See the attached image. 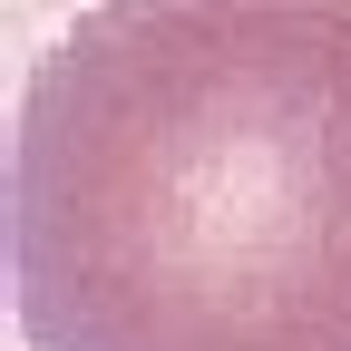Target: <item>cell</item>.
Masks as SVG:
<instances>
[{
	"instance_id": "obj_1",
	"label": "cell",
	"mask_w": 351,
	"mask_h": 351,
	"mask_svg": "<svg viewBox=\"0 0 351 351\" xmlns=\"http://www.w3.org/2000/svg\"><path fill=\"white\" fill-rule=\"evenodd\" d=\"M29 351H351V0H88L10 137Z\"/></svg>"
}]
</instances>
